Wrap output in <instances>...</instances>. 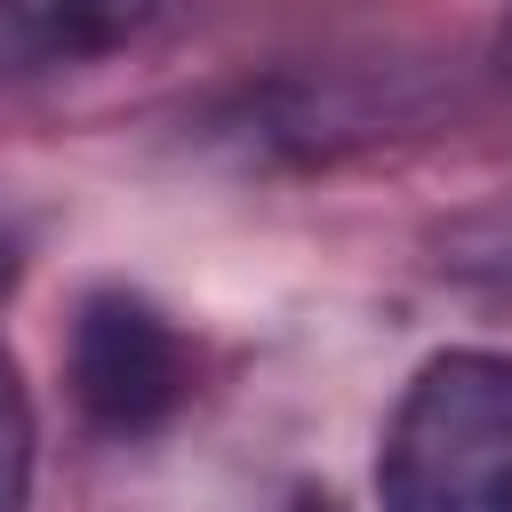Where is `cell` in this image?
Wrapping results in <instances>:
<instances>
[{"instance_id":"5","label":"cell","mask_w":512,"mask_h":512,"mask_svg":"<svg viewBox=\"0 0 512 512\" xmlns=\"http://www.w3.org/2000/svg\"><path fill=\"white\" fill-rule=\"evenodd\" d=\"M440 264L464 272V280H512V200L448 224V232H440Z\"/></svg>"},{"instance_id":"4","label":"cell","mask_w":512,"mask_h":512,"mask_svg":"<svg viewBox=\"0 0 512 512\" xmlns=\"http://www.w3.org/2000/svg\"><path fill=\"white\" fill-rule=\"evenodd\" d=\"M384 120H392V88L344 72V80H280V88L248 96V112L232 120V136L248 152H296V160H312V152L376 136Z\"/></svg>"},{"instance_id":"2","label":"cell","mask_w":512,"mask_h":512,"mask_svg":"<svg viewBox=\"0 0 512 512\" xmlns=\"http://www.w3.org/2000/svg\"><path fill=\"white\" fill-rule=\"evenodd\" d=\"M72 392H80V408L104 432H152L184 400V344H176V328L144 296H128V288L88 296L80 328H72Z\"/></svg>"},{"instance_id":"7","label":"cell","mask_w":512,"mask_h":512,"mask_svg":"<svg viewBox=\"0 0 512 512\" xmlns=\"http://www.w3.org/2000/svg\"><path fill=\"white\" fill-rule=\"evenodd\" d=\"M488 64H496V80L512 88V16H504V32H496V48H488Z\"/></svg>"},{"instance_id":"6","label":"cell","mask_w":512,"mask_h":512,"mask_svg":"<svg viewBox=\"0 0 512 512\" xmlns=\"http://www.w3.org/2000/svg\"><path fill=\"white\" fill-rule=\"evenodd\" d=\"M24 496H32V408H24L16 360L0 344V512H24Z\"/></svg>"},{"instance_id":"1","label":"cell","mask_w":512,"mask_h":512,"mask_svg":"<svg viewBox=\"0 0 512 512\" xmlns=\"http://www.w3.org/2000/svg\"><path fill=\"white\" fill-rule=\"evenodd\" d=\"M384 512H512V352H440L376 448Z\"/></svg>"},{"instance_id":"3","label":"cell","mask_w":512,"mask_h":512,"mask_svg":"<svg viewBox=\"0 0 512 512\" xmlns=\"http://www.w3.org/2000/svg\"><path fill=\"white\" fill-rule=\"evenodd\" d=\"M168 0H0V88L80 72L160 24Z\"/></svg>"}]
</instances>
